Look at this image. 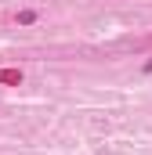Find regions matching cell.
<instances>
[{
	"instance_id": "obj_2",
	"label": "cell",
	"mask_w": 152,
	"mask_h": 155,
	"mask_svg": "<svg viewBox=\"0 0 152 155\" xmlns=\"http://www.w3.org/2000/svg\"><path fill=\"white\" fill-rule=\"evenodd\" d=\"M145 72H152V58H149V61H145Z\"/></svg>"
},
{
	"instance_id": "obj_1",
	"label": "cell",
	"mask_w": 152,
	"mask_h": 155,
	"mask_svg": "<svg viewBox=\"0 0 152 155\" xmlns=\"http://www.w3.org/2000/svg\"><path fill=\"white\" fill-rule=\"evenodd\" d=\"M36 22V11H18V25H33Z\"/></svg>"
}]
</instances>
